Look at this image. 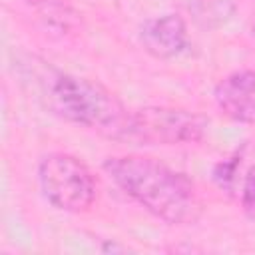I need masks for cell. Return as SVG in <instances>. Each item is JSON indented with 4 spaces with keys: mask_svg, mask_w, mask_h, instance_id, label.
Returning <instances> with one entry per match:
<instances>
[{
    "mask_svg": "<svg viewBox=\"0 0 255 255\" xmlns=\"http://www.w3.org/2000/svg\"><path fill=\"white\" fill-rule=\"evenodd\" d=\"M44 199L66 213H86L98 201V179L90 165L66 151H50L38 161Z\"/></svg>",
    "mask_w": 255,
    "mask_h": 255,
    "instance_id": "obj_3",
    "label": "cell"
},
{
    "mask_svg": "<svg viewBox=\"0 0 255 255\" xmlns=\"http://www.w3.org/2000/svg\"><path fill=\"white\" fill-rule=\"evenodd\" d=\"M40 84L54 114L102 137L126 143L131 110L104 84L60 70H50Z\"/></svg>",
    "mask_w": 255,
    "mask_h": 255,
    "instance_id": "obj_2",
    "label": "cell"
},
{
    "mask_svg": "<svg viewBox=\"0 0 255 255\" xmlns=\"http://www.w3.org/2000/svg\"><path fill=\"white\" fill-rule=\"evenodd\" d=\"M141 48L155 60H173L187 52L189 30L187 22L177 12H165L147 18L137 32Z\"/></svg>",
    "mask_w": 255,
    "mask_h": 255,
    "instance_id": "obj_5",
    "label": "cell"
},
{
    "mask_svg": "<svg viewBox=\"0 0 255 255\" xmlns=\"http://www.w3.org/2000/svg\"><path fill=\"white\" fill-rule=\"evenodd\" d=\"M102 167L131 201L167 225H191L203 211L193 179L159 159L137 153L110 155Z\"/></svg>",
    "mask_w": 255,
    "mask_h": 255,
    "instance_id": "obj_1",
    "label": "cell"
},
{
    "mask_svg": "<svg viewBox=\"0 0 255 255\" xmlns=\"http://www.w3.org/2000/svg\"><path fill=\"white\" fill-rule=\"evenodd\" d=\"M207 120L173 106H145L129 114L126 143L135 145H195L205 137Z\"/></svg>",
    "mask_w": 255,
    "mask_h": 255,
    "instance_id": "obj_4",
    "label": "cell"
},
{
    "mask_svg": "<svg viewBox=\"0 0 255 255\" xmlns=\"http://www.w3.org/2000/svg\"><path fill=\"white\" fill-rule=\"evenodd\" d=\"M251 36H253V40H255V20H253V24H251Z\"/></svg>",
    "mask_w": 255,
    "mask_h": 255,
    "instance_id": "obj_9",
    "label": "cell"
},
{
    "mask_svg": "<svg viewBox=\"0 0 255 255\" xmlns=\"http://www.w3.org/2000/svg\"><path fill=\"white\" fill-rule=\"evenodd\" d=\"M46 30L54 34H68L78 28V14L62 0H24Z\"/></svg>",
    "mask_w": 255,
    "mask_h": 255,
    "instance_id": "obj_7",
    "label": "cell"
},
{
    "mask_svg": "<svg viewBox=\"0 0 255 255\" xmlns=\"http://www.w3.org/2000/svg\"><path fill=\"white\" fill-rule=\"evenodd\" d=\"M213 102L227 120L255 126V68L223 76L213 88Z\"/></svg>",
    "mask_w": 255,
    "mask_h": 255,
    "instance_id": "obj_6",
    "label": "cell"
},
{
    "mask_svg": "<svg viewBox=\"0 0 255 255\" xmlns=\"http://www.w3.org/2000/svg\"><path fill=\"white\" fill-rule=\"evenodd\" d=\"M239 203L243 213L255 223V165L247 169V173L241 179V187H239Z\"/></svg>",
    "mask_w": 255,
    "mask_h": 255,
    "instance_id": "obj_8",
    "label": "cell"
}]
</instances>
